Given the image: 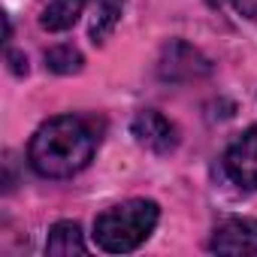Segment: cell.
<instances>
[{
    "label": "cell",
    "mask_w": 257,
    "mask_h": 257,
    "mask_svg": "<svg viewBox=\"0 0 257 257\" xmlns=\"http://www.w3.org/2000/svg\"><path fill=\"white\" fill-rule=\"evenodd\" d=\"M46 254H55V257H70V254H88V245H85V233L76 221H58L52 224L49 230V239H46Z\"/></svg>",
    "instance_id": "7"
},
{
    "label": "cell",
    "mask_w": 257,
    "mask_h": 257,
    "mask_svg": "<svg viewBox=\"0 0 257 257\" xmlns=\"http://www.w3.org/2000/svg\"><path fill=\"white\" fill-rule=\"evenodd\" d=\"M209 251L227 257H257V221L254 218L221 221L209 239Z\"/></svg>",
    "instance_id": "5"
},
{
    "label": "cell",
    "mask_w": 257,
    "mask_h": 257,
    "mask_svg": "<svg viewBox=\"0 0 257 257\" xmlns=\"http://www.w3.org/2000/svg\"><path fill=\"white\" fill-rule=\"evenodd\" d=\"M224 173L239 188L257 191V124H251L245 134H239L230 143L224 155Z\"/></svg>",
    "instance_id": "6"
},
{
    "label": "cell",
    "mask_w": 257,
    "mask_h": 257,
    "mask_svg": "<svg viewBox=\"0 0 257 257\" xmlns=\"http://www.w3.org/2000/svg\"><path fill=\"white\" fill-rule=\"evenodd\" d=\"M233 7H236L242 16H248L251 22H257V0H233Z\"/></svg>",
    "instance_id": "12"
},
{
    "label": "cell",
    "mask_w": 257,
    "mask_h": 257,
    "mask_svg": "<svg viewBox=\"0 0 257 257\" xmlns=\"http://www.w3.org/2000/svg\"><path fill=\"white\" fill-rule=\"evenodd\" d=\"M158 221L161 206L155 200H127L94 218V242L106 254H131L155 233Z\"/></svg>",
    "instance_id": "2"
},
{
    "label": "cell",
    "mask_w": 257,
    "mask_h": 257,
    "mask_svg": "<svg viewBox=\"0 0 257 257\" xmlns=\"http://www.w3.org/2000/svg\"><path fill=\"white\" fill-rule=\"evenodd\" d=\"M82 64H85L82 52H79L76 46H70V43L55 46V49H49V52H46V67H49L52 73H58V76L79 73V70H82Z\"/></svg>",
    "instance_id": "10"
},
{
    "label": "cell",
    "mask_w": 257,
    "mask_h": 257,
    "mask_svg": "<svg viewBox=\"0 0 257 257\" xmlns=\"http://www.w3.org/2000/svg\"><path fill=\"white\" fill-rule=\"evenodd\" d=\"M88 4H91V0H49V4L43 7V16H40L43 31H49V34H64V31H70V28L79 22L82 10H85Z\"/></svg>",
    "instance_id": "8"
},
{
    "label": "cell",
    "mask_w": 257,
    "mask_h": 257,
    "mask_svg": "<svg viewBox=\"0 0 257 257\" xmlns=\"http://www.w3.org/2000/svg\"><path fill=\"white\" fill-rule=\"evenodd\" d=\"M7 61H10V70L16 76H28V58L19 55V52H7Z\"/></svg>",
    "instance_id": "11"
},
{
    "label": "cell",
    "mask_w": 257,
    "mask_h": 257,
    "mask_svg": "<svg viewBox=\"0 0 257 257\" xmlns=\"http://www.w3.org/2000/svg\"><path fill=\"white\" fill-rule=\"evenodd\" d=\"M209 73H212V61H209L200 49H194L191 43L173 40L170 46H164L161 61H158V76H161L164 82L179 85V82L203 79V76H209Z\"/></svg>",
    "instance_id": "3"
},
{
    "label": "cell",
    "mask_w": 257,
    "mask_h": 257,
    "mask_svg": "<svg viewBox=\"0 0 257 257\" xmlns=\"http://www.w3.org/2000/svg\"><path fill=\"white\" fill-rule=\"evenodd\" d=\"M97 131L82 115H55L37 127L28 146V161L43 179H73L97 152Z\"/></svg>",
    "instance_id": "1"
},
{
    "label": "cell",
    "mask_w": 257,
    "mask_h": 257,
    "mask_svg": "<svg viewBox=\"0 0 257 257\" xmlns=\"http://www.w3.org/2000/svg\"><path fill=\"white\" fill-rule=\"evenodd\" d=\"M131 134H134V140H137L146 152H152V155H170V152H176V146H179V131H176V124H173L164 112H158V109H143V112H137V118L131 121Z\"/></svg>",
    "instance_id": "4"
},
{
    "label": "cell",
    "mask_w": 257,
    "mask_h": 257,
    "mask_svg": "<svg viewBox=\"0 0 257 257\" xmlns=\"http://www.w3.org/2000/svg\"><path fill=\"white\" fill-rule=\"evenodd\" d=\"M91 4H97V16H94V25H91V40L106 43L109 34L121 22V10H124L127 0H91Z\"/></svg>",
    "instance_id": "9"
}]
</instances>
